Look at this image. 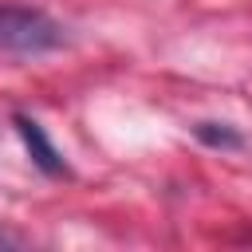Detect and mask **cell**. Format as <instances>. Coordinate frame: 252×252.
<instances>
[{
  "label": "cell",
  "mask_w": 252,
  "mask_h": 252,
  "mask_svg": "<svg viewBox=\"0 0 252 252\" xmlns=\"http://www.w3.org/2000/svg\"><path fill=\"white\" fill-rule=\"evenodd\" d=\"M67 43V28L32 4H0V51L8 55H47Z\"/></svg>",
  "instance_id": "cell-1"
},
{
  "label": "cell",
  "mask_w": 252,
  "mask_h": 252,
  "mask_svg": "<svg viewBox=\"0 0 252 252\" xmlns=\"http://www.w3.org/2000/svg\"><path fill=\"white\" fill-rule=\"evenodd\" d=\"M12 122H16V134L24 138V146H28L32 161H35V169L47 173V177H63V173H67V161H63V154L55 150V142L47 138V130H43L32 114H12Z\"/></svg>",
  "instance_id": "cell-2"
},
{
  "label": "cell",
  "mask_w": 252,
  "mask_h": 252,
  "mask_svg": "<svg viewBox=\"0 0 252 252\" xmlns=\"http://www.w3.org/2000/svg\"><path fill=\"white\" fill-rule=\"evenodd\" d=\"M193 134H197V142H205V146H213V150H240V146H244V138H240L228 122H197Z\"/></svg>",
  "instance_id": "cell-3"
}]
</instances>
